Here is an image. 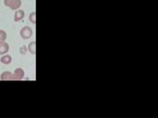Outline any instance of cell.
Masks as SVG:
<instances>
[{"instance_id":"9","label":"cell","mask_w":158,"mask_h":118,"mask_svg":"<svg viewBox=\"0 0 158 118\" xmlns=\"http://www.w3.org/2000/svg\"><path fill=\"white\" fill-rule=\"evenodd\" d=\"M7 39V33L2 31V29H0V43H3L5 42Z\"/></svg>"},{"instance_id":"5","label":"cell","mask_w":158,"mask_h":118,"mask_svg":"<svg viewBox=\"0 0 158 118\" xmlns=\"http://www.w3.org/2000/svg\"><path fill=\"white\" fill-rule=\"evenodd\" d=\"M24 17H25V11L22 10H17L15 11V14H14V21L19 22V21L23 20Z\"/></svg>"},{"instance_id":"6","label":"cell","mask_w":158,"mask_h":118,"mask_svg":"<svg viewBox=\"0 0 158 118\" xmlns=\"http://www.w3.org/2000/svg\"><path fill=\"white\" fill-rule=\"evenodd\" d=\"M10 49V47L9 45L6 43V42H3V43H0V55H5L8 53Z\"/></svg>"},{"instance_id":"10","label":"cell","mask_w":158,"mask_h":118,"mask_svg":"<svg viewBox=\"0 0 158 118\" xmlns=\"http://www.w3.org/2000/svg\"><path fill=\"white\" fill-rule=\"evenodd\" d=\"M30 21L32 23V24H35L36 23V13L35 12H31V14H30Z\"/></svg>"},{"instance_id":"8","label":"cell","mask_w":158,"mask_h":118,"mask_svg":"<svg viewBox=\"0 0 158 118\" xmlns=\"http://www.w3.org/2000/svg\"><path fill=\"white\" fill-rule=\"evenodd\" d=\"M27 50L30 51L31 54H35L36 53V43L35 42H31L27 47Z\"/></svg>"},{"instance_id":"3","label":"cell","mask_w":158,"mask_h":118,"mask_svg":"<svg viewBox=\"0 0 158 118\" xmlns=\"http://www.w3.org/2000/svg\"><path fill=\"white\" fill-rule=\"evenodd\" d=\"M24 76H25L24 70L22 68H17L13 73V80H21L23 79Z\"/></svg>"},{"instance_id":"4","label":"cell","mask_w":158,"mask_h":118,"mask_svg":"<svg viewBox=\"0 0 158 118\" xmlns=\"http://www.w3.org/2000/svg\"><path fill=\"white\" fill-rule=\"evenodd\" d=\"M0 79L1 80H13V74L9 71H5L1 74L0 76Z\"/></svg>"},{"instance_id":"2","label":"cell","mask_w":158,"mask_h":118,"mask_svg":"<svg viewBox=\"0 0 158 118\" xmlns=\"http://www.w3.org/2000/svg\"><path fill=\"white\" fill-rule=\"evenodd\" d=\"M32 29L31 26H24L22 27V29L20 31V36L25 39V40H27L30 39L31 36H32Z\"/></svg>"},{"instance_id":"11","label":"cell","mask_w":158,"mask_h":118,"mask_svg":"<svg viewBox=\"0 0 158 118\" xmlns=\"http://www.w3.org/2000/svg\"><path fill=\"white\" fill-rule=\"evenodd\" d=\"M27 47L24 46V47H22L20 48V53H21L22 55H25L26 52H27Z\"/></svg>"},{"instance_id":"1","label":"cell","mask_w":158,"mask_h":118,"mask_svg":"<svg viewBox=\"0 0 158 118\" xmlns=\"http://www.w3.org/2000/svg\"><path fill=\"white\" fill-rule=\"evenodd\" d=\"M4 5L11 10H18L22 5V1L21 0H4Z\"/></svg>"},{"instance_id":"7","label":"cell","mask_w":158,"mask_h":118,"mask_svg":"<svg viewBox=\"0 0 158 118\" xmlns=\"http://www.w3.org/2000/svg\"><path fill=\"white\" fill-rule=\"evenodd\" d=\"M11 60H12V58L10 55H2L1 59H0V62H1L3 64H10L11 63Z\"/></svg>"}]
</instances>
